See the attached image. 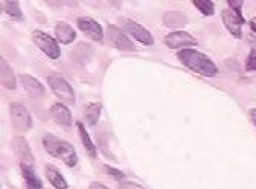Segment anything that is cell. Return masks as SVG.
<instances>
[{"mask_svg": "<svg viewBox=\"0 0 256 189\" xmlns=\"http://www.w3.org/2000/svg\"><path fill=\"white\" fill-rule=\"evenodd\" d=\"M177 58L183 62V64L190 69V70H194L200 75H204V76H215L218 69L216 66L212 62V60L209 56H206L204 54L196 50V49H182L178 50L177 54Z\"/></svg>", "mask_w": 256, "mask_h": 189, "instance_id": "6da1fadb", "label": "cell"}, {"mask_svg": "<svg viewBox=\"0 0 256 189\" xmlns=\"http://www.w3.org/2000/svg\"><path fill=\"white\" fill-rule=\"evenodd\" d=\"M43 146L52 157H56V159H60L62 164H66L70 168L75 166L78 162L76 151H75L74 145L66 140H62V139H58L56 136H54L50 133L43 136Z\"/></svg>", "mask_w": 256, "mask_h": 189, "instance_id": "7a4b0ae2", "label": "cell"}, {"mask_svg": "<svg viewBox=\"0 0 256 189\" xmlns=\"http://www.w3.org/2000/svg\"><path fill=\"white\" fill-rule=\"evenodd\" d=\"M48 84L54 94H56V98H60L64 102L74 104L75 102V93L72 86L66 81V78L61 75H49L48 76Z\"/></svg>", "mask_w": 256, "mask_h": 189, "instance_id": "3957f363", "label": "cell"}, {"mask_svg": "<svg viewBox=\"0 0 256 189\" xmlns=\"http://www.w3.org/2000/svg\"><path fill=\"white\" fill-rule=\"evenodd\" d=\"M32 42H34V44L42 50L44 52L50 60H56L60 58L61 55V50H60V46L56 43L55 38H52L50 36H48L46 32H43V30H34L30 36Z\"/></svg>", "mask_w": 256, "mask_h": 189, "instance_id": "277c9868", "label": "cell"}, {"mask_svg": "<svg viewBox=\"0 0 256 189\" xmlns=\"http://www.w3.org/2000/svg\"><path fill=\"white\" fill-rule=\"evenodd\" d=\"M10 114H11V120L14 124V127L17 130L28 132L32 127V118H30L29 112L26 110V107L22 106L20 102H11Z\"/></svg>", "mask_w": 256, "mask_h": 189, "instance_id": "5b68a950", "label": "cell"}, {"mask_svg": "<svg viewBox=\"0 0 256 189\" xmlns=\"http://www.w3.org/2000/svg\"><path fill=\"white\" fill-rule=\"evenodd\" d=\"M11 146L14 154L20 162V166H34V156H32L30 146L22 136H14L11 140Z\"/></svg>", "mask_w": 256, "mask_h": 189, "instance_id": "8992f818", "label": "cell"}, {"mask_svg": "<svg viewBox=\"0 0 256 189\" xmlns=\"http://www.w3.org/2000/svg\"><path fill=\"white\" fill-rule=\"evenodd\" d=\"M119 23H120L122 29H125L128 34L133 36L142 44H145V46H151L152 44V36L150 34V30L145 29L142 24H139V23H136V22H133L130 18H120Z\"/></svg>", "mask_w": 256, "mask_h": 189, "instance_id": "52a82bcc", "label": "cell"}, {"mask_svg": "<svg viewBox=\"0 0 256 189\" xmlns=\"http://www.w3.org/2000/svg\"><path fill=\"white\" fill-rule=\"evenodd\" d=\"M221 18L224 26L228 28L229 32L235 37V38H241L242 32H241V28L244 24V18L242 16L235 14L232 10H222L221 11Z\"/></svg>", "mask_w": 256, "mask_h": 189, "instance_id": "ba28073f", "label": "cell"}, {"mask_svg": "<svg viewBox=\"0 0 256 189\" xmlns=\"http://www.w3.org/2000/svg\"><path fill=\"white\" fill-rule=\"evenodd\" d=\"M107 38L108 42L120 49V50H134V44L130 42V38H128L124 32H122V29H119L118 26H113L110 24L108 29H107Z\"/></svg>", "mask_w": 256, "mask_h": 189, "instance_id": "9c48e42d", "label": "cell"}, {"mask_svg": "<svg viewBox=\"0 0 256 189\" xmlns=\"http://www.w3.org/2000/svg\"><path fill=\"white\" fill-rule=\"evenodd\" d=\"M78 23V28L82 30L86 36H88L94 42H102L104 38V32H102V28L98 22H94L93 18H88V17H80L76 20Z\"/></svg>", "mask_w": 256, "mask_h": 189, "instance_id": "30bf717a", "label": "cell"}, {"mask_svg": "<svg viewBox=\"0 0 256 189\" xmlns=\"http://www.w3.org/2000/svg\"><path fill=\"white\" fill-rule=\"evenodd\" d=\"M164 42L171 49H180L184 46H196L197 44V40L190 34L184 32V30H176V32L168 34Z\"/></svg>", "mask_w": 256, "mask_h": 189, "instance_id": "8fae6325", "label": "cell"}, {"mask_svg": "<svg viewBox=\"0 0 256 189\" xmlns=\"http://www.w3.org/2000/svg\"><path fill=\"white\" fill-rule=\"evenodd\" d=\"M50 116L52 119L60 124L62 128H70V125H72V113L70 110L66 107V106H62V104H54L50 107Z\"/></svg>", "mask_w": 256, "mask_h": 189, "instance_id": "7c38bea8", "label": "cell"}, {"mask_svg": "<svg viewBox=\"0 0 256 189\" xmlns=\"http://www.w3.org/2000/svg\"><path fill=\"white\" fill-rule=\"evenodd\" d=\"M20 82H22L23 88L26 90V93L32 98H40L44 94V87L34 76H30L28 74H22L20 75Z\"/></svg>", "mask_w": 256, "mask_h": 189, "instance_id": "4fadbf2b", "label": "cell"}, {"mask_svg": "<svg viewBox=\"0 0 256 189\" xmlns=\"http://www.w3.org/2000/svg\"><path fill=\"white\" fill-rule=\"evenodd\" d=\"M55 34H56V40L62 44H69L76 38L75 29L66 22H60L55 24Z\"/></svg>", "mask_w": 256, "mask_h": 189, "instance_id": "5bb4252c", "label": "cell"}, {"mask_svg": "<svg viewBox=\"0 0 256 189\" xmlns=\"http://www.w3.org/2000/svg\"><path fill=\"white\" fill-rule=\"evenodd\" d=\"M0 78H2V86L5 88L14 90L17 87V78L4 56L0 58Z\"/></svg>", "mask_w": 256, "mask_h": 189, "instance_id": "9a60e30c", "label": "cell"}, {"mask_svg": "<svg viewBox=\"0 0 256 189\" xmlns=\"http://www.w3.org/2000/svg\"><path fill=\"white\" fill-rule=\"evenodd\" d=\"M20 168H22L23 180H24V184L28 189H42L43 188V182L37 176L34 166H20Z\"/></svg>", "mask_w": 256, "mask_h": 189, "instance_id": "2e32d148", "label": "cell"}, {"mask_svg": "<svg viewBox=\"0 0 256 189\" xmlns=\"http://www.w3.org/2000/svg\"><path fill=\"white\" fill-rule=\"evenodd\" d=\"M164 23L168 26V28H182L188 23V18L182 12V11H168L165 12L164 16Z\"/></svg>", "mask_w": 256, "mask_h": 189, "instance_id": "e0dca14e", "label": "cell"}, {"mask_svg": "<svg viewBox=\"0 0 256 189\" xmlns=\"http://www.w3.org/2000/svg\"><path fill=\"white\" fill-rule=\"evenodd\" d=\"M46 177H48L49 183L54 188H56V189H68V182L64 180V177L61 176V172L56 168H54V166L49 165L46 168Z\"/></svg>", "mask_w": 256, "mask_h": 189, "instance_id": "ac0fdd59", "label": "cell"}, {"mask_svg": "<svg viewBox=\"0 0 256 189\" xmlns=\"http://www.w3.org/2000/svg\"><path fill=\"white\" fill-rule=\"evenodd\" d=\"M101 110H102V104L101 102H92L86 107V112H84V116H86V120L88 125H96L100 120V116H101Z\"/></svg>", "mask_w": 256, "mask_h": 189, "instance_id": "d6986e66", "label": "cell"}, {"mask_svg": "<svg viewBox=\"0 0 256 189\" xmlns=\"http://www.w3.org/2000/svg\"><path fill=\"white\" fill-rule=\"evenodd\" d=\"M76 127H78L80 138H81V140H82V144H84V146H86V150H87V154L94 159V157H96V146H94L93 140L90 139V136H88V133H87L86 127H84V125H82L80 120L76 122Z\"/></svg>", "mask_w": 256, "mask_h": 189, "instance_id": "ffe728a7", "label": "cell"}, {"mask_svg": "<svg viewBox=\"0 0 256 189\" xmlns=\"http://www.w3.org/2000/svg\"><path fill=\"white\" fill-rule=\"evenodd\" d=\"M4 10L14 18H22V10H20V4L16 2V0H8V2H4Z\"/></svg>", "mask_w": 256, "mask_h": 189, "instance_id": "44dd1931", "label": "cell"}, {"mask_svg": "<svg viewBox=\"0 0 256 189\" xmlns=\"http://www.w3.org/2000/svg\"><path fill=\"white\" fill-rule=\"evenodd\" d=\"M192 4H194L196 8H197L198 11H202L204 16H212L214 11H215L214 4L210 2V0H194Z\"/></svg>", "mask_w": 256, "mask_h": 189, "instance_id": "7402d4cb", "label": "cell"}, {"mask_svg": "<svg viewBox=\"0 0 256 189\" xmlns=\"http://www.w3.org/2000/svg\"><path fill=\"white\" fill-rule=\"evenodd\" d=\"M246 69L247 70H256V50H252L246 61Z\"/></svg>", "mask_w": 256, "mask_h": 189, "instance_id": "603a6c76", "label": "cell"}, {"mask_svg": "<svg viewBox=\"0 0 256 189\" xmlns=\"http://www.w3.org/2000/svg\"><path fill=\"white\" fill-rule=\"evenodd\" d=\"M229 6H230V10L235 12V14H238V16H242V12H241V8H242V2H238V0H229Z\"/></svg>", "mask_w": 256, "mask_h": 189, "instance_id": "cb8c5ba5", "label": "cell"}, {"mask_svg": "<svg viewBox=\"0 0 256 189\" xmlns=\"http://www.w3.org/2000/svg\"><path fill=\"white\" fill-rule=\"evenodd\" d=\"M119 189H145L142 184H138L134 182H122L119 184Z\"/></svg>", "mask_w": 256, "mask_h": 189, "instance_id": "d4e9b609", "label": "cell"}, {"mask_svg": "<svg viewBox=\"0 0 256 189\" xmlns=\"http://www.w3.org/2000/svg\"><path fill=\"white\" fill-rule=\"evenodd\" d=\"M104 170H106L114 180H122V178L125 177L120 171H118V170H114V168H112V166H104Z\"/></svg>", "mask_w": 256, "mask_h": 189, "instance_id": "484cf974", "label": "cell"}, {"mask_svg": "<svg viewBox=\"0 0 256 189\" xmlns=\"http://www.w3.org/2000/svg\"><path fill=\"white\" fill-rule=\"evenodd\" d=\"M88 189H108V188L106 184L100 183V182H92L90 186H88Z\"/></svg>", "mask_w": 256, "mask_h": 189, "instance_id": "4316f807", "label": "cell"}, {"mask_svg": "<svg viewBox=\"0 0 256 189\" xmlns=\"http://www.w3.org/2000/svg\"><path fill=\"white\" fill-rule=\"evenodd\" d=\"M248 114H250V119H252V122L254 124V127H256V108H252L248 112Z\"/></svg>", "mask_w": 256, "mask_h": 189, "instance_id": "83f0119b", "label": "cell"}, {"mask_svg": "<svg viewBox=\"0 0 256 189\" xmlns=\"http://www.w3.org/2000/svg\"><path fill=\"white\" fill-rule=\"evenodd\" d=\"M250 28H252V29L254 30V32H256V17L250 20Z\"/></svg>", "mask_w": 256, "mask_h": 189, "instance_id": "f1b7e54d", "label": "cell"}]
</instances>
